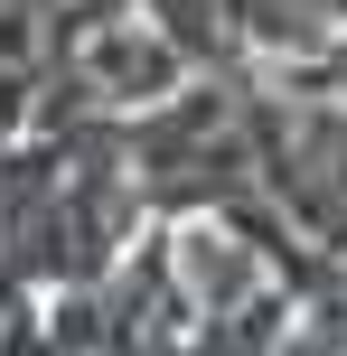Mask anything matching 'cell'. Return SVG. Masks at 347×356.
<instances>
[{
    "label": "cell",
    "mask_w": 347,
    "mask_h": 356,
    "mask_svg": "<svg viewBox=\"0 0 347 356\" xmlns=\"http://www.w3.org/2000/svg\"><path fill=\"white\" fill-rule=\"evenodd\" d=\"M273 178L329 244H347V104H310L273 131Z\"/></svg>",
    "instance_id": "cell-1"
},
{
    "label": "cell",
    "mask_w": 347,
    "mask_h": 356,
    "mask_svg": "<svg viewBox=\"0 0 347 356\" xmlns=\"http://www.w3.org/2000/svg\"><path fill=\"white\" fill-rule=\"evenodd\" d=\"M319 75H329L338 104H347V38H319Z\"/></svg>",
    "instance_id": "cell-2"
}]
</instances>
